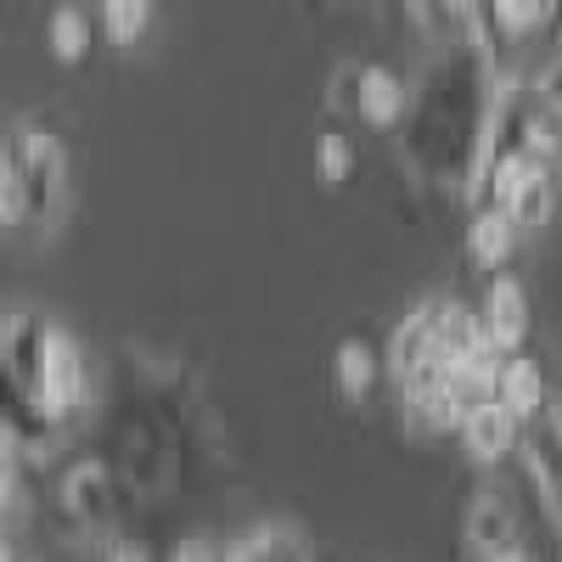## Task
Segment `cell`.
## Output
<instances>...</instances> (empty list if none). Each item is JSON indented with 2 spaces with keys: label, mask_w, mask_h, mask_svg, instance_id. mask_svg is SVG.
I'll return each instance as SVG.
<instances>
[{
  "label": "cell",
  "mask_w": 562,
  "mask_h": 562,
  "mask_svg": "<svg viewBox=\"0 0 562 562\" xmlns=\"http://www.w3.org/2000/svg\"><path fill=\"white\" fill-rule=\"evenodd\" d=\"M490 90H495L490 52H479V45L467 40L428 68L416 97H405L400 153H405V164L416 169L422 186L467 198V180H473L484 124H490Z\"/></svg>",
  "instance_id": "6da1fadb"
},
{
  "label": "cell",
  "mask_w": 562,
  "mask_h": 562,
  "mask_svg": "<svg viewBox=\"0 0 562 562\" xmlns=\"http://www.w3.org/2000/svg\"><path fill=\"white\" fill-rule=\"evenodd\" d=\"M7 140H12L18 175H23V225H45V220L63 209L68 158H63V147H57V135L40 130V124H18Z\"/></svg>",
  "instance_id": "7a4b0ae2"
},
{
  "label": "cell",
  "mask_w": 562,
  "mask_h": 562,
  "mask_svg": "<svg viewBox=\"0 0 562 562\" xmlns=\"http://www.w3.org/2000/svg\"><path fill=\"white\" fill-rule=\"evenodd\" d=\"M0 333H7V315H0ZM0 434H7L18 450H29V456H45V450H52V439H57V422L45 416V405L34 400V389L12 371L7 349H0Z\"/></svg>",
  "instance_id": "3957f363"
},
{
  "label": "cell",
  "mask_w": 562,
  "mask_h": 562,
  "mask_svg": "<svg viewBox=\"0 0 562 562\" xmlns=\"http://www.w3.org/2000/svg\"><path fill=\"white\" fill-rule=\"evenodd\" d=\"M85 389H90V378H85L79 344L63 333V326H52V338H45V360H40V383H34L45 416H52L57 428H63V422L85 405Z\"/></svg>",
  "instance_id": "277c9868"
},
{
  "label": "cell",
  "mask_w": 562,
  "mask_h": 562,
  "mask_svg": "<svg viewBox=\"0 0 562 562\" xmlns=\"http://www.w3.org/2000/svg\"><path fill=\"white\" fill-rule=\"evenodd\" d=\"M518 450H524V461H529V479L540 484L546 506L557 512V524H562V405L540 400V405L524 416Z\"/></svg>",
  "instance_id": "5b68a950"
},
{
  "label": "cell",
  "mask_w": 562,
  "mask_h": 562,
  "mask_svg": "<svg viewBox=\"0 0 562 562\" xmlns=\"http://www.w3.org/2000/svg\"><path fill=\"white\" fill-rule=\"evenodd\" d=\"M467 546H473L479 562L512 557L524 551V524H518V506L495 490H479V501L467 506Z\"/></svg>",
  "instance_id": "8992f818"
},
{
  "label": "cell",
  "mask_w": 562,
  "mask_h": 562,
  "mask_svg": "<svg viewBox=\"0 0 562 562\" xmlns=\"http://www.w3.org/2000/svg\"><path fill=\"white\" fill-rule=\"evenodd\" d=\"M63 506H68V518L79 529H108L113 524V512H119V495H113V473L102 461H79L68 467V479H63Z\"/></svg>",
  "instance_id": "52a82bcc"
},
{
  "label": "cell",
  "mask_w": 562,
  "mask_h": 562,
  "mask_svg": "<svg viewBox=\"0 0 562 562\" xmlns=\"http://www.w3.org/2000/svg\"><path fill=\"white\" fill-rule=\"evenodd\" d=\"M479 333L495 349H524V338H529V293L512 276H495L490 281V293L479 304Z\"/></svg>",
  "instance_id": "ba28073f"
},
{
  "label": "cell",
  "mask_w": 562,
  "mask_h": 562,
  "mask_svg": "<svg viewBox=\"0 0 562 562\" xmlns=\"http://www.w3.org/2000/svg\"><path fill=\"white\" fill-rule=\"evenodd\" d=\"M434 333H439V299H422L400 326H394V338H389V371H394V383H405L416 366H428L434 355H439V344H434Z\"/></svg>",
  "instance_id": "9c48e42d"
},
{
  "label": "cell",
  "mask_w": 562,
  "mask_h": 562,
  "mask_svg": "<svg viewBox=\"0 0 562 562\" xmlns=\"http://www.w3.org/2000/svg\"><path fill=\"white\" fill-rule=\"evenodd\" d=\"M518 434H524V416H512L501 400H484L473 416L461 422V439H467V450H473L479 461L512 456V450H518Z\"/></svg>",
  "instance_id": "30bf717a"
},
{
  "label": "cell",
  "mask_w": 562,
  "mask_h": 562,
  "mask_svg": "<svg viewBox=\"0 0 562 562\" xmlns=\"http://www.w3.org/2000/svg\"><path fill=\"white\" fill-rule=\"evenodd\" d=\"M490 400H501L512 416H529V411L546 400V389H540V366L512 349V355L495 366V378H490Z\"/></svg>",
  "instance_id": "8fae6325"
},
{
  "label": "cell",
  "mask_w": 562,
  "mask_h": 562,
  "mask_svg": "<svg viewBox=\"0 0 562 562\" xmlns=\"http://www.w3.org/2000/svg\"><path fill=\"white\" fill-rule=\"evenodd\" d=\"M467 248L479 265H506L518 248V225L506 220V209H473V231H467Z\"/></svg>",
  "instance_id": "7c38bea8"
},
{
  "label": "cell",
  "mask_w": 562,
  "mask_h": 562,
  "mask_svg": "<svg viewBox=\"0 0 562 562\" xmlns=\"http://www.w3.org/2000/svg\"><path fill=\"white\" fill-rule=\"evenodd\" d=\"M405 97H411V90H405L389 68H360V113H366L371 124H400Z\"/></svg>",
  "instance_id": "4fadbf2b"
},
{
  "label": "cell",
  "mask_w": 562,
  "mask_h": 562,
  "mask_svg": "<svg viewBox=\"0 0 562 562\" xmlns=\"http://www.w3.org/2000/svg\"><path fill=\"white\" fill-rule=\"evenodd\" d=\"M220 562H304V540L293 524H270V529H254L231 557Z\"/></svg>",
  "instance_id": "5bb4252c"
},
{
  "label": "cell",
  "mask_w": 562,
  "mask_h": 562,
  "mask_svg": "<svg viewBox=\"0 0 562 562\" xmlns=\"http://www.w3.org/2000/svg\"><path fill=\"white\" fill-rule=\"evenodd\" d=\"M333 366H338V389H344L349 400H360V394H366L371 383H378V355H371V349H366L360 338H344V344H338V360H333Z\"/></svg>",
  "instance_id": "9a60e30c"
},
{
  "label": "cell",
  "mask_w": 562,
  "mask_h": 562,
  "mask_svg": "<svg viewBox=\"0 0 562 562\" xmlns=\"http://www.w3.org/2000/svg\"><path fill=\"white\" fill-rule=\"evenodd\" d=\"M0 225H23V175L12 140H0Z\"/></svg>",
  "instance_id": "2e32d148"
},
{
  "label": "cell",
  "mask_w": 562,
  "mask_h": 562,
  "mask_svg": "<svg viewBox=\"0 0 562 562\" xmlns=\"http://www.w3.org/2000/svg\"><path fill=\"white\" fill-rule=\"evenodd\" d=\"M85 45H90V23H85L74 7H63V12L52 18V52H57V63H79Z\"/></svg>",
  "instance_id": "e0dca14e"
},
{
  "label": "cell",
  "mask_w": 562,
  "mask_h": 562,
  "mask_svg": "<svg viewBox=\"0 0 562 562\" xmlns=\"http://www.w3.org/2000/svg\"><path fill=\"white\" fill-rule=\"evenodd\" d=\"M315 164H321V180H326V186H344V180L355 175V147H349V135L326 130L321 147H315Z\"/></svg>",
  "instance_id": "ac0fdd59"
},
{
  "label": "cell",
  "mask_w": 562,
  "mask_h": 562,
  "mask_svg": "<svg viewBox=\"0 0 562 562\" xmlns=\"http://www.w3.org/2000/svg\"><path fill=\"white\" fill-rule=\"evenodd\" d=\"M153 7L158 0H108V34L119 45H135L140 29H147V18H153Z\"/></svg>",
  "instance_id": "d6986e66"
},
{
  "label": "cell",
  "mask_w": 562,
  "mask_h": 562,
  "mask_svg": "<svg viewBox=\"0 0 562 562\" xmlns=\"http://www.w3.org/2000/svg\"><path fill=\"white\" fill-rule=\"evenodd\" d=\"M540 18H546V0H495L501 40H524V34H535Z\"/></svg>",
  "instance_id": "ffe728a7"
},
{
  "label": "cell",
  "mask_w": 562,
  "mask_h": 562,
  "mask_svg": "<svg viewBox=\"0 0 562 562\" xmlns=\"http://www.w3.org/2000/svg\"><path fill=\"white\" fill-rule=\"evenodd\" d=\"M326 108L333 113H360V68L355 63H344L333 74V97H326Z\"/></svg>",
  "instance_id": "44dd1931"
},
{
  "label": "cell",
  "mask_w": 562,
  "mask_h": 562,
  "mask_svg": "<svg viewBox=\"0 0 562 562\" xmlns=\"http://www.w3.org/2000/svg\"><path fill=\"white\" fill-rule=\"evenodd\" d=\"M12 490H18V445L0 434V518H7V506H12Z\"/></svg>",
  "instance_id": "7402d4cb"
},
{
  "label": "cell",
  "mask_w": 562,
  "mask_h": 562,
  "mask_svg": "<svg viewBox=\"0 0 562 562\" xmlns=\"http://www.w3.org/2000/svg\"><path fill=\"white\" fill-rule=\"evenodd\" d=\"M535 34H546V52H551V57L562 52V0H546V18H540Z\"/></svg>",
  "instance_id": "603a6c76"
},
{
  "label": "cell",
  "mask_w": 562,
  "mask_h": 562,
  "mask_svg": "<svg viewBox=\"0 0 562 562\" xmlns=\"http://www.w3.org/2000/svg\"><path fill=\"white\" fill-rule=\"evenodd\" d=\"M108 562H153V557H147V551H135V546H113Z\"/></svg>",
  "instance_id": "cb8c5ba5"
},
{
  "label": "cell",
  "mask_w": 562,
  "mask_h": 562,
  "mask_svg": "<svg viewBox=\"0 0 562 562\" xmlns=\"http://www.w3.org/2000/svg\"><path fill=\"white\" fill-rule=\"evenodd\" d=\"M175 562H220V557H214V551H209V546H186V551H180V557H175Z\"/></svg>",
  "instance_id": "d4e9b609"
},
{
  "label": "cell",
  "mask_w": 562,
  "mask_h": 562,
  "mask_svg": "<svg viewBox=\"0 0 562 562\" xmlns=\"http://www.w3.org/2000/svg\"><path fill=\"white\" fill-rule=\"evenodd\" d=\"M0 562H12V540H7V524H0Z\"/></svg>",
  "instance_id": "484cf974"
},
{
  "label": "cell",
  "mask_w": 562,
  "mask_h": 562,
  "mask_svg": "<svg viewBox=\"0 0 562 562\" xmlns=\"http://www.w3.org/2000/svg\"><path fill=\"white\" fill-rule=\"evenodd\" d=\"M495 562H529V557H524V551H512V557H495Z\"/></svg>",
  "instance_id": "4316f807"
}]
</instances>
